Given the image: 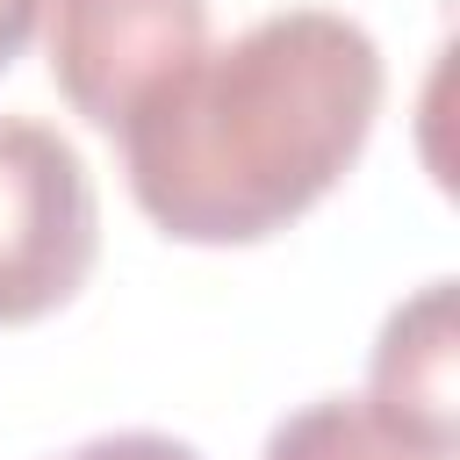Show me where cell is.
Returning a JSON list of instances; mask_svg holds the SVG:
<instances>
[{
  "mask_svg": "<svg viewBox=\"0 0 460 460\" xmlns=\"http://www.w3.org/2000/svg\"><path fill=\"white\" fill-rule=\"evenodd\" d=\"M367 417L417 446L424 460H453V288L431 280L417 302H402L374 345L367 374Z\"/></svg>",
  "mask_w": 460,
  "mask_h": 460,
  "instance_id": "4",
  "label": "cell"
},
{
  "mask_svg": "<svg viewBox=\"0 0 460 460\" xmlns=\"http://www.w3.org/2000/svg\"><path fill=\"white\" fill-rule=\"evenodd\" d=\"M65 460H201L187 438H165V431H115V438H86L72 446Z\"/></svg>",
  "mask_w": 460,
  "mask_h": 460,
  "instance_id": "6",
  "label": "cell"
},
{
  "mask_svg": "<svg viewBox=\"0 0 460 460\" xmlns=\"http://www.w3.org/2000/svg\"><path fill=\"white\" fill-rule=\"evenodd\" d=\"M381 50L331 7H288L201 50L115 137L137 208L180 244H259L367 151Z\"/></svg>",
  "mask_w": 460,
  "mask_h": 460,
  "instance_id": "1",
  "label": "cell"
},
{
  "mask_svg": "<svg viewBox=\"0 0 460 460\" xmlns=\"http://www.w3.org/2000/svg\"><path fill=\"white\" fill-rule=\"evenodd\" d=\"M101 259L86 158L29 115H0V323L65 309Z\"/></svg>",
  "mask_w": 460,
  "mask_h": 460,
  "instance_id": "2",
  "label": "cell"
},
{
  "mask_svg": "<svg viewBox=\"0 0 460 460\" xmlns=\"http://www.w3.org/2000/svg\"><path fill=\"white\" fill-rule=\"evenodd\" d=\"M36 22H43V0H0V72H7V65L29 50Z\"/></svg>",
  "mask_w": 460,
  "mask_h": 460,
  "instance_id": "7",
  "label": "cell"
},
{
  "mask_svg": "<svg viewBox=\"0 0 460 460\" xmlns=\"http://www.w3.org/2000/svg\"><path fill=\"white\" fill-rule=\"evenodd\" d=\"M201 50L208 0H50V79L108 137Z\"/></svg>",
  "mask_w": 460,
  "mask_h": 460,
  "instance_id": "3",
  "label": "cell"
},
{
  "mask_svg": "<svg viewBox=\"0 0 460 460\" xmlns=\"http://www.w3.org/2000/svg\"><path fill=\"white\" fill-rule=\"evenodd\" d=\"M266 460H424V453L402 446L395 431H381L367 417V402L331 395V402H309V410L280 417L273 438H266Z\"/></svg>",
  "mask_w": 460,
  "mask_h": 460,
  "instance_id": "5",
  "label": "cell"
}]
</instances>
